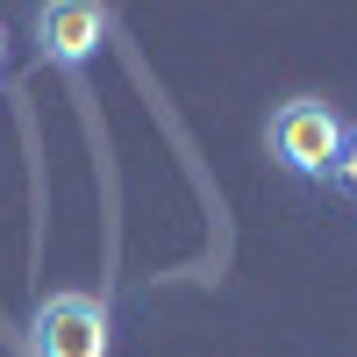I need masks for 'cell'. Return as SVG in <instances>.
Segmentation results:
<instances>
[{"mask_svg": "<svg viewBox=\"0 0 357 357\" xmlns=\"http://www.w3.org/2000/svg\"><path fill=\"white\" fill-rule=\"evenodd\" d=\"M29 29H36V57H43V65H57V72H86V65L100 57L114 15H107V8H86V0H50V8L29 15Z\"/></svg>", "mask_w": 357, "mask_h": 357, "instance_id": "3", "label": "cell"}, {"mask_svg": "<svg viewBox=\"0 0 357 357\" xmlns=\"http://www.w3.org/2000/svg\"><path fill=\"white\" fill-rule=\"evenodd\" d=\"M114 350V314L93 293H50L36 307V357H107Z\"/></svg>", "mask_w": 357, "mask_h": 357, "instance_id": "2", "label": "cell"}, {"mask_svg": "<svg viewBox=\"0 0 357 357\" xmlns=\"http://www.w3.org/2000/svg\"><path fill=\"white\" fill-rule=\"evenodd\" d=\"M0 72H8V22H0Z\"/></svg>", "mask_w": 357, "mask_h": 357, "instance_id": "5", "label": "cell"}, {"mask_svg": "<svg viewBox=\"0 0 357 357\" xmlns=\"http://www.w3.org/2000/svg\"><path fill=\"white\" fill-rule=\"evenodd\" d=\"M343 114L329 100H314V93H293L279 114H272V129H264V151H272L279 172L293 178H329L336 172V151H343Z\"/></svg>", "mask_w": 357, "mask_h": 357, "instance_id": "1", "label": "cell"}, {"mask_svg": "<svg viewBox=\"0 0 357 357\" xmlns=\"http://www.w3.org/2000/svg\"><path fill=\"white\" fill-rule=\"evenodd\" d=\"M329 186H336L343 200H357V122L343 129V151H336V172H329Z\"/></svg>", "mask_w": 357, "mask_h": 357, "instance_id": "4", "label": "cell"}]
</instances>
